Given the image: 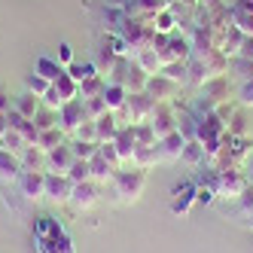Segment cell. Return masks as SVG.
Instances as JSON below:
<instances>
[{
	"instance_id": "1",
	"label": "cell",
	"mask_w": 253,
	"mask_h": 253,
	"mask_svg": "<svg viewBox=\"0 0 253 253\" xmlns=\"http://www.w3.org/2000/svg\"><path fill=\"white\" fill-rule=\"evenodd\" d=\"M113 189L116 195L122 198V202H137V198L143 195V189H147V171L143 168H119L116 177H113Z\"/></svg>"
},
{
	"instance_id": "2",
	"label": "cell",
	"mask_w": 253,
	"mask_h": 253,
	"mask_svg": "<svg viewBox=\"0 0 253 253\" xmlns=\"http://www.w3.org/2000/svg\"><path fill=\"white\" fill-rule=\"evenodd\" d=\"M211 186H213V192L220 195V198L235 202V198H238V195L250 186V180H247V174L238 171V168H223V171H213Z\"/></svg>"
},
{
	"instance_id": "3",
	"label": "cell",
	"mask_w": 253,
	"mask_h": 253,
	"mask_svg": "<svg viewBox=\"0 0 253 253\" xmlns=\"http://www.w3.org/2000/svg\"><path fill=\"white\" fill-rule=\"evenodd\" d=\"M147 95H150L156 104H174V101H180V98H177V95H180V83L171 80L168 74H156V77H150V83H147Z\"/></svg>"
},
{
	"instance_id": "4",
	"label": "cell",
	"mask_w": 253,
	"mask_h": 253,
	"mask_svg": "<svg viewBox=\"0 0 253 253\" xmlns=\"http://www.w3.org/2000/svg\"><path fill=\"white\" fill-rule=\"evenodd\" d=\"M85 119H88V116H85L83 98H74V101H67L61 110H58V128H61L64 134H77V128H80Z\"/></svg>"
},
{
	"instance_id": "5",
	"label": "cell",
	"mask_w": 253,
	"mask_h": 253,
	"mask_svg": "<svg viewBox=\"0 0 253 253\" xmlns=\"http://www.w3.org/2000/svg\"><path fill=\"white\" fill-rule=\"evenodd\" d=\"M70 195H74V180L67 174H55V171H46V198L55 205H67Z\"/></svg>"
},
{
	"instance_id": "6",
	"label": "cell",
	"mask_w": 253,
	"mask_h": 253,
	"mask_svg": "<svg viewBox=\"0 0 253 253\" xmlns=\"http://www.w3.org/2000/svg\"><path fill=\"white\" fill-rule=\"evenodd\" d=\"M150 125L156 128V137H165V134L177 131V101L174 104H156Z\"/></svg>"
},
{
	"instance_id": "7",
	"label": "cell",
	"mask_w": 253,
	"mask_h": 253,
	"mask_svg": "<svg viewBox=\"0 0 253 253\" xmlns=\"http://www.w3.org/2000/svg\"><path fill=\"white\" fill-rule=\"evenodd\" d=\"M101 198V183L95 180H83V183H74V195H70V205L77 211H92Z\"/></svg>"
},
{
	"instance_id": "8",
	"label": "cell",
	"mask_w": 253,
	"mask_h": 253,
	"mask_svg": "<svg viewBox=\"0 0 253 253\" xmlns=\"http://www.w3.org/2000/svg\"><path fill=\"white\" fill-rule=\"evenodd\" d=\"M19 192L31 202L46 198V171H22L19 177Z\"/></svg>"
},
{
	"instance_id": "9",
	"label": "cell",
	"mask_w": 253,
	"mask_h": 253,
	"mask_svg": "<svg viewBox=\"0 0 253 253\" xmlns=\"http://www.w3.org/2000/svg\"><path fill=\"white\" fill-rule=\"evenodd\" d=\"M74 150H70V143L64 140L61 147H55V150H49L46 153V171H55V174H67V168L74 165Z\"/></svg>"
},
{
	"instance_id": "10",
	"label": "cell",
	"mask_w": 253,
	"mask_h": 253,
	"mask_svg": "<svg viewBox=\"0 0 253 253\" xmlns=\"http://www.w3.org/2000/svg\"><path fill=\"white\" fill-rule=\"evenodd\" d=\"M92 61H95V67H98V74L104 77V80H110L113 74H116V67H119V55L107 46V43H101L98 49H95V55H92Z\"/></svg>"
},
{
	"instance_id": "11",
	"label": "cell",
	"mask_w": 253,
	"mask_h": 253,
	"mask_svg": "<svg viewBox=\"0 0 253 253\" xmlns=\"http://www.w3.org/2000/svg\"><path fill=\"white\" fill-rule=\"evenodd\" d=\"M183 147H186V137L180 131H171L165 137H159V153H162V162H180L183 156Z\"/></svg>"
},
{
	"instance_id": "12",
	"label": "cell",
	"mask_w": 253,
	"mask_h": 253,
	"mask_svg": "<svg viewBox=\"0 0 253 253\" xmlns=\"http://www.w3.org/2000/svg\"><path fill=\"white\" fill-rule=\"evenodd\" d=\"M241 40H244V34L229 22V25L220 31V52H223L226 58L235 61V58H238V52H241Z\"/></svg>"
},
{
	"instance_id": "13",
	"label": "cell",
	"mask_w": 253,
	"mask_h": 253,
	"mask_svg": "<svg viewBox=\"0 0 253 253\" xmlns=\"http://www.w3.org/2000/svg\"><path fill=\"white\" fill-rule=\"evenodd\" d=\"M113 143H116V153H119V159H122V168H125V165H131V162H134V150H137L134 134H131V125L119 128V134H116Z\"/></svg>"
},
{
	"instance_id": "14",
	"label": "cell",
	"mask_w": 253,
	"mask_h": 253,
	"mask_svg": "<svg viewBox=\"0 0 253 253\" xmlns=\"http://www.w3.org/2000/svg\"><path fill=\"white\" fill-rule=\"evenodd\" d=\"M195 183H183V186H177L174 189V202H171V211L174 213H189V208L198 202V198H195Z\"/></svg>"
},
{
	"instance_id": "15",
	"label": "cell",
	"mask_w": 253,
	"mask_h": 253,
	"mask_svg": "<svg viewBox=\"0 0 253 253\" xmlns=\"http://www.w3.org/2000/svg\"><path fill=\"white\" fill-rule=\"evenodd\" d=\"M177 131L183 134L186 140H198V113L177 107Z\"/></svg>"
},
{
	"instance_id": "16",
	"label": "cell",
	"mask_w": 253,
	"mask_h": 253,
	"mask_svg": "<svg viewBox=\"0 0 253 253\" xmlns=\"http://www.w3.org/2000/svg\"><path fill=\"white\" fill-rule=\"evenodd\" d=\"M22 171H25L22 156H15L9 150H0V177H3V180H19Z\"/></svg>"
},
{
	"instance_id": "17",
	"label": "cell",
	"mask_w": 253,
	"mask_h": 253,
	"mask_svg": "<svg viewBox=\"0 0 253 253\" xmlns=\"http://www.w3.org/2000/svg\"><path fill=\"white\" fill-rule=\"evenodd\" d=\"M88 165H92V180H95V183H113V177H116V171H119V168H113L101 153H95L92 159H88Z\"/></svg>"
},
{
	"instance_id": "18",
	"label": "cell",
	"mask_w": 253,
	"mask_h": 253,
	"mask_svg": "<svg viewBox=\"0 0 253 253\" xmlns=\"http://www.w3.org/2000/svg\"><path fill=\"white\" fill-rule=\"evenodd\" d=\"M104 104H107V110H122L125 107V101H128V88H125L122 83H107V88H104Z\"/></svg>"
},
{
	"instance_id": "19",
	"label": "cell",
	"mask_w": 253,
	"mask_h": 253,
	"mask_svg": "<svg viewBox=\"0 0 253 253\" xmlns=\"http://www.w3.org/2000/svg\"><path fill=\"white\" fill-rule=\"evenodd\" d=\"M122 22H125V9L122 6H110V3L101 6V25H104L107 34H119Z\"/></svg>"
},
{
	"instance_id": "20",
	"label": "cell",
	"mask_w": 253,
	"mask_h": 253,
	"mask_svg": "<svg viewBox=\"0 0 253 253\" xmlns=\"http://www.w3.org/2000/svg\"><path fill=\"white\" fill-rule=\"evenodd\" d=\"M98 122V143H107V140H116V134H119V119H116V113L113 110H107L101 119H95Z\"/></svg>"
},
{
	"instance_id": "21",
	"label": "cell",
	"mask_w": 253,
	"mask_h": 253,
	"mask_svg": "<svg viewBox=\"0 0 253 253\" xmlns=\"http://www.w3.org/2000/svg\"><path fill=\"white\" fill-rule=\"evenodd\" d=\"M162 162V153H159V143H153V147H137L134 150V162L131 165L134 168H143V171H150V168H156Z\"/></svg>"
},
{
	"instance_id": "22",
	"label": "cell",
	"mask_w": 253,
	"mask_h": 253,
	"mask_svg": "<svg viewBox=\"0 0 253 253\" xmlns=\"http://www.w3.org/2000/svg\"><path fill=\"white\" fill-rule=\"evenodd\" d=\"M12 107H15V110H19L25 119H34V116H37V110L43 107V101H40L37 95H34V92H28V88H25V92L12 101Z\"/></svg>"
},
{
	"instance_id": "23",
	"label": "cell",
	"mask_w": 253,
	"mask_h": 253,
	"mask_svg": "<svg viewBox=\"0 0 253 253\" xmlns=\"http://www.w3.org/2000/svg\"><path fill=\"white\" fill-rule=\"evenodd\" d=\"M150 25H153V31H156V34H174V31H177V25H180V19H177V12L168 6V9L156 12Z\"/></svg>"
},
{
	"instance_id": "24",
	"label": "cell",
	"mask_w": 253,
	"mask_h": 253,
	"mask_svg": "<svg viewBox=\"0 0 253 253\" xmlns=\"http://www.w3.org/2000/svg\"><path fill=\"white\" fill-rule=\"evenodd\" d=\"M34 74H40L43 80H49V83H55L61 74H64V67L58 64V58H49V55H40L37 58V64H34Z\"/></svg>"
},
{
	"instance_id": "25",
	"label": "cell",
	"mask_w": 253,
	"mask_h": 253,
	"mask_svg": "<svg viewBox=\"0 0 253 253\" xmlns=\"http://www.w3.org/2000/svg\"><path fill=\"white\" fill-rule=\"evenodd\" d=\"M134 61L140 64V70H147L150 77H156V74H162V70H165V64H162V58H159L156 49H143V52H137Z\"/></svg>"
},
{
	"instance_id": "26",
	"label": "cell",
	"mask_w": 253,
	"mask_h": 253,
	"mask_svg": "<svg viewBox=\"0 0 253 253\" xmlns=\"http://www.w3.org/2000/svg\"><path fill=\"white\" fill-rule=\"evenodd\" d=\"M180 162H186L189 168H202V165H205V143H202V140H186Z\"/></svg>"
},
{
	"instance_id": "27",
	"label": "cell",
	"mask_w": 253,
	"mask_h": 253,
	"mask_svg": "<svg viewBox=\"0 0 253 253\" xmlns=\"http://www.w3.org/2000/svg\"><path fill=\"white\" fill-rule=\"evenodd\" d=\"M229 15H232V25L238 28L244 37H253V9L235 6V9H229Z\"/></svg>"
},
{
	"instance_id": "28",
	"label": "cell",
	"mask_w": 253,
	"mask_h": 253,
	"mask_svg": "<svg viewBox=\"0 0 253 253\" xmlns=\"http://www.w3.org/2000/svg\"><path fill=\"white\" fill-rule=\"evenodd\" d=\"M104 88H107V80H104L101 74H95V77H88V80L80 83V98H83V101H88V98H101Z\"/></svg>"
},
{
	"instance_id": "29",
	"label": "cell",
	"mask_w": 253,
	"mask_h": 253,
	"mask_svg": "<svg viewBox=\"0 0 253 253\" xmlns=\"http://www.w3.org/2000/svg\"><path fill=\"white\" fill-rule=\"evenodd\" d=\"M52 85L58 88V95L64 98V104H67V101H74V98H80V83H77L74 77H70L67 70H64V74H61L55 83H52Z\"/></svg>"
},
{
	"instance_id": "30",
	"label": "cell",
	"mask_w": 253,
	"mask_h": 253,
	"mask_svg": "<svg viewBox=\"0 0 253 253\" xmlns=\"http://www.w3.org/2000/svg\"><path fill=\"white\" fill-rule=\"evenodd\" d=\"M131 134H134V143H137V147H153V143H159L156 128H153L150 122H134V125H131Z\"/></svg>"
},
{
	"instance_id": "31",
	"label": "cell",
	"mask_w": 253,
	"mask_h": 253,
	"mask_svg": "<svg viewBox=\"0 0 253 253\" xmlns=\"http://www.w3.org/2000/svg\"><path fill=\"white\" fill-rule=\"evenodd\" d=\"M22 165L25 171H46V153L40 147H28L22 153Z\"/></svg>"
},
{
	"instance_id": "32",
	"label": "cell",
	"mask_w": 253,
	"mask_h": 253,
	"mask_svg": "<svg viewBox=\"0 0 253 253\" xmlns=\"http://www.w3.org/2000/svg\"><path fill=\"white\" fill-rule=\"evenodd\" d=\"M226 134L229 137H247V116H244V110H232V116L226 119Z\"/></svg>"
},
{
	"instance_id": "33",
	"label": "cell",
	"mask_w": 253,
	"mask_h": 253,
	"mask_svg": "<svg viewBox=\"0 0 253 253\" xmlns=\"http://www.w3.org/2000/svg\"><path fill=\"white\" fill-rule=\"evenodd\" d=\"M61 143H64V131H61V128H46V131H40L37 147H40L43 153H49V150L61 147Z\"/></svg>"
},
{
	"instance_id": "34",
	"label": "cell",
	"mask_w": 253,
	"mask_h": 253,
	"mask_svg": "<svg viewBox=\"0 0 253 253\" xmlns=\"http://www.w3.org/2000/svg\"><path fill=\"white\" fill-rule=\"evenodd\" d=\"M34 125H37L40 131H46V128H58V110H52V107H40L37 110V116H34Z\"/></svg>"
},
{
	"instance_id": "35",
	"label": "cell",
	"mask_w": 253,
	"mask_h": 253,
	"mask_svg": "<svg viewBox=\"0 0 253 253\" xmlns=\"http://www.w3.org/2000/svg\"><path fill=\"white\" fill-rule=\"evenodd\" d=\"M67 177L74 180V183H83V180H92V165H88V159H74V165L67 168Z\"/></svg>"
},
{
	"instance_id": "36",
	"label": "cell",
	"mask_w": 253,
	"mask_h": 253,
	"mask_svg": "<svg viewBox=\"0 0 253 253\" xmlns=\"http://www.w3.org/2000/svg\"><path fill=\"white\" fill-rule=\"evenodd\" d=\"M67 74L74 77L77 83H83V80H88V77H95L98 67H95V61H74V64L67 67Z\"/></svg>"
},
{
	"instance_id": "37",
	"label": "cell",
	"mask_w": 253,
	"mask_h": 253,
	"mask_svg": "<svg viewBox=\"0 0 253 253\" xmlns=\"http://www.w3.org/2000/svg\"><path fill=\"white\" fill-rule=\"evenodd\" d=\"M235 213H238V216H250L253 213V183L235 198Z\"/></svg>"
},
{
	"instance_id": "38",
	"label": "cell",
	"mask_w": 253,
	"mask_h": 253,
	"mask_svg": "<svg viewBox=\"0 0 253 253\" xmlns=\"http://www.w3.org/2000/svg\"><path fill=\"white\" fill-rule=\"evenodd\" d=\"M3 150H9V153H15V156H22V153L28 150V143H25V137L15 131V128H9L6 137H3Z\"/></svg>"
},
{
	"instance_id": "39",
	"label": "cell",
	"mask_w": 253,
	"mask_h": 253,
	"mask_svg": "<svg viewBox=\"0 0 253 253\" xmlns=\"http://www.w3.org/2000/svg\"><path fill=\"white\" fill-rule=\"evenodd\" d=\"M49 80H43L40 74H28V80H25V88H28V92H34V95H37V98H43L46 92H49Z\"/></svg>"
},
{
	"instance_id": "40",
	"label": "cell",
	"mask_w": 253,
	"mask_h": 253,
	"mask_svg": "<svg viewBox=\"0 0 253 253\" xmlns=\"http://www.w3.org/2000/svg\"><path fill=\"white\" fill-rule=\"evenodd\" d=\"M104 43H107V46H110V49L116 52V55H119V58H131V46H128V43H125V40L119 37V34H107V37H104Z\"/></svg>"
},
{
	"instance_id": "41",
	"label": "cell",
	"mask_w": 253,
	"mask_h": 253,
	"mask_svg": "<svg viewBox=\"0 0 253 253\" xmlns=\"http://www.w3.org/2000/svg\"><path fill=\"white\" fill-rule=\"evenodd\" d=\"M15 131H19V134L25 137V143H28V147H37V140H40V128L34 125V119H25V122H22Z\"/></svg>"
},
{
	"instance_id": "42",
	"label": "cell",
	"mask_w": 253,
	"mask_h": 253,
	"mask_svg": "<svg viewBox=\"0 0 253 253\" xmlns=\"http://www.w3.org/2000/svg\"><path fill=\"white\" fill-rule=\"evenodd\" d=\"M77 140H85V143H98V122L95 119H85L80 128H77Z\"/></svg>"
},
{
	"instance_id": "43",
	"label": "cell",
	"mask_w": 253,
	"mask_h": 253,
	"mask_svg": "<svg viewBox=\"0 0 253 253\" xmlns=\"http://www.w3.org/2000/svg\"><path fill=\"white\" fill-rule=\"evenodd\" d=\"M98 153L110 162L113 168H122V159H119V153H116V143L113 140H107V143H98Z\"/></svg>"
},
{
	"instance_id": "44",
	"label": "cell",
	"mask_w": 253,
	"mask_h": 253,
	"mask_svg": "<svg viewBox=\"0 0 253 253\" xmlns=\"http://www.w3.org/2000/svg\"><path fill=\"white\" fill-rule=\"evenodd\" d=\"M83 104H85V116H88V119H101V116L107 113L104 98H88V101H83Z\"/></svg>"
},
{
	"instance_id": "45",
	"label": "cell",
	"mask_w": 253,
	"mask_h": 253,
	"mask_svg": "<svg viewBox=\"0 0 253 253\" xmlns=\"http://www.w3.org/2000/svg\"><path fill=\"white\" fill-rule=\"evenodd\" d=\"M70 150H74L77 159H92L98 153V143H85V140H74L70 143Z\"/></svg>"
},
{
	"instance_id": "46",
	"label": "cell",
	"mask_w": 253,
	"mask_h": 253,
	"mask_svg": "<svg viewBox=\"0 0 253 253\" xmlns=\"http://www.w3.org/2000/svg\"><path fill=\"white\" fill-rule=\"evenodd\" d=\"M40 101H43L46 107H52V110H61V107H64V98L58 95V88H55V85H49V92H46Z\"/></svg>"
},
{
	"instance_id": "47",
	"label": "cell",
	"mask_w": 253,
	"mask_h": 253,
	"mask_svg": "<svg viewBox=\"0 0 253 253\" xmlns=\"http://www.w3.org/2000/svg\"><path fill=\"white\" fill-rule=\"evenodd\" d=\"M238 104L241 107H253V77L244 80V85L238 88Z\"/></svg>"
},
{
	"instance_id": "48",
	"label": "cell",
	"mask_w": 253,
	"mask_h": 253,
	"mask_svg": "<svg viewBox=\"0 0 253 253\" xmlns=\"http://www.w3.org/2000/svg\"><path fill=\"white\" fill-rule=\"evenodd\" d=\"M74 61H77V58H74V46H70V43H61V46H58V64L67 70Z\"/></svg>"
},
{
	"instance_id": "49",
	"label": "cell",
	"mask_w": 253,
	"mask_h": 253,
	"mask_svg": "<svg viewBox=\"0 0 253 253\" xmlns=\"http://www.w3.org/2000/svg\"><path fill=\"white\" fill-rule=\"evenodd\" d=\"M238 58L253 61V37H244V40H241V52H238Z\"/></svg>"
},
{
	"instance_id": "50",
	"label": "cell",
	"mask_w": 253,
	"mask_h": 253,
	"mask_svg": "<svg viewBox=\"0 0 253 253\" xmlns=\"http://www.w3.org/2000/svg\"><path fill=\"white\" fill-rule=\"evenodd\" d=\"M6 113H9V95L0 92V116H6Z\"/></svg>"
},
{
	"instance_id": "51",
	"label": "cell",
	"mask_w": 253,
	"mask_h": 253,
	"mask_svg": "<svg viewBox=\"0 0 253 253\" xmlns=\"http://www.w3.org/2000/svg\"><path fill=\"white\" fill-rule=\"evenodd\" d=\"M244 174H247V180L253 183V153L247 156V162H244Z\"/></svg>"
},
{
	"instance_id": "52",
	"label": "cell",
	"mask_w": 253,
	"mask_h": 253,
	"mask_svg": "<svg viewBox=\"0 0 253 253\" xmlns=\"http://www.w3.org/2000/svg\"><path fill=\"white\" fill-rule=\"evenodd\" d=\"M9 131V125H6V116H0V150H3V137Z\"/></svg>"
},
{
	"instance_id": "53",
	"label": "cell",
	"mask_w": 253,
	"mask_h": 253,
	"mask_svg": "<svg viewBox=\"0 0 253 253\" xmlns=\"http://www.w3.org/2000/svg\"><path fill=\"white\" fill-rule=\"evenodd\" d=\"M104 3H110V6H125L128 0H104Z\"/></svg>"
},
{
	"instance_id": "54",
	"label": "cell",
	"mask_w": 253,
	"mask_h": 253,
	"mask_svg": "<svg viewBox=\"0 0 253 253\" xmlns=\"http://www.w3.org/2000/svg\"><path fill=\"white\" fill-rule=\"evenodd\" d=\"M223 3H226L229 9H235V6H238V3H241V0H223Z\"/></svg>"
},
{
	"instance_id": "55",
	"label": "cell",
	"mask_w": 253,
	"mask_h": 253,
	"mask_svg": "<svg viewBox=\"0 0 253 253\" xmlns=\"http://www.w3.org/2000/svg\"><path fill=\"white\" fill-rule=\"evenodd\" d=\"M247 223H250V229H253V213H250V216H247Z\"/></svg>"
}]
</instances>
